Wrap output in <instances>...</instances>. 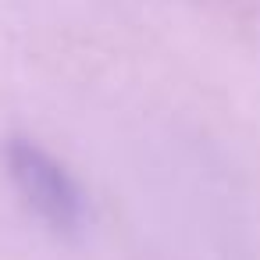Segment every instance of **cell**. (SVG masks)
Listing matches in <instances>:
<instances>
[{"instance_id": "6da1fadb", "label": "cell", "mask_w": 260, "mask_h": 260, "mask_svg": "<svg viewBox=\"0 0 260 260\" xmlns=\"http://www.w3.org/2000/svg\"><path fill=\"white\" fill-rule=\"evenodd\" d=\"M8 178L25 210L57 235H72L86 221V192L72 168L40 139L11 136L4 146Z\"/></svg>"}]
</instances>
